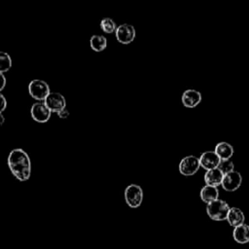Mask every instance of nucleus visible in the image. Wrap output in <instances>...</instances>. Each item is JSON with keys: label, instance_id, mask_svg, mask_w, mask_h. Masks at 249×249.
Masks as SVG:
<instances>
[{"label": "nucleus", "instance_id": "obj_22", "mask_svg": "<svg viewBox=\"0 0 249 249\" xmlns=\"http://www.w3.org/2000/svg\"><path fill=\"white\" fill-rule=\"evenodd\" d=\"M56 114H57L58 118H60V119H66V118L69 116V111H68L66 108H64V109H62L61 111L57 112Z\"/></svg>", "mask_w": 249, "mask_h": 249}, {"label": "nucleus", "instance_id": "obj_14", "mask_svg": "<svg viewBox=\"0 0 249 249\" xmlns=\"http://www.w3.org/2000/svg\"><path fill=\"white\" fill-rule=\"evenodd\" d=\"M213 151L216 153V155L219 157V159L221 160H231V158L232 157V155L234 153V149H233L232 145L230 144L229 142H225V141L217 143Z\"/></svg>", "mask_w": 249, "mask_h": 249}, {"label": "nucleus", "instance_id": "obj_23", "mask_svg": "<svg viewBox=\"0 0 249 249\" xmlns=\"http://www.w3.org/2000/svg\"><path fill=\"white\" fill-rule=\"evenodd\" d=\"M5 86H6V78H5L4 74L0 73V92L5 88Z\"/></svg>", "mask_w": 249, "mask_h": 249}, {"label": "nucleus", "instance_id": "obj_13", "mask_svg": "<svg viewBox=\"0 0 249 249\" xmlns=\"http://www.w3.org/2000/svg\"><path fill=\"white\" fill-rule=\"evenodd\" d=\"M227 221L230 226L235 228L245 222V215L243 211L238 207H231L227 216Z\"/></svg>", "mask_w": 249, "mask_h": 249}, {"label": "nucleus", "instance_id": "obj_20", "mask_svg": "<svg viewBox=\"0 0 249 249\" xmlns=\"http://www.w3.org/2000/svg\"><path fill=\"white\" fill-rule=\"evenodd\" d=\"M218 168L223 172V174H227L230 173L231 171L234 170V164L233 161L231 160H223L220 161Z\"/></svg>", "mask_w": 249, "mask_h": 249}, {"label": "nucleus", "instance_id": "obj_1", "mask_svg": "<svg viewBox=\"0 0 249 249\" xmlns=\"http://www.w3.org/2000/svg\"><path fill=\"white\" fill-rule=\"evenodd\" d=\"M8 166L18 181H27L31 175V160L25 151L20 148L12 150L8 156Z\"/></svg>", "mask_w": 249, "mask_h": 249}, {"label": "nucleus", "instance_id": "obj_9", "mask_svg": "<svg viewBox=\"0 0 249 249\" xmlns=\"http://www.w3.org/2000/svg\"><path fill=\"white\" fill-rule=\"evenodd\" d=\"M31 117L37 123H46L50 120L52 112L46 106L44 101L35 102L30 109Z\"/></svg>", "mask_w": 249, "mask_h": 249}, {"label": "nucleus", "instance_id": "obj_11", "mask_svg": "<svg viewBox=\"0 0 249 249\" xmlns=\"http://www.w3.org/2000/svg\"><path fill=\"white\" fill-rule=\"evenodd\" d=\"M198 160L200 167L204 168L206 171L217 168L221 161L214 151H205L201 153V155L198 157Z\"/></svg>", "mask_w": 249, "mask_h": 249}, {"label": "nucleus", "instance_id": "obj_15", "mask_svg": "<svg viewBox=\"0 0 249 249\" xmlns=\"http://www.w3.org/2000/svg\"><path fill=\"white\" fill-rule=\"evenodd\" d=\"M232 237L237 243H247L249 241V226L244 223L238 227H235L232 231Z\"/></svg>", "mask_w": 249, "mask_h": 249}, {"label": "nucleus", "instance_id": "obj_19", "mask_svg": "<svg viewBox=\"0 0 249 249\" xmlns=\"http://www.w3.org/2000/svg\"><path fill=\"white\" fill-rule=\"evenodd\" d=\"M12 67V58L11 56L5 53L0 51V73L4 74L9 71Z\"/></svg>", "mask_w": 249, "mask_h": 249}, {"label": "nucleus", "instance_id": "obj_21", "mask_svg": "<svg viewBox=\"0 0 249 249\" xmlns=\"http://www.w3.org/2000/svg\"><path fill=\"white\" fill-rule=\"evenodd\" d=\"M7 107V101L5 96L0 92V113H2Z\"/></svg>", "mask_w": 249, "mask_h": 249}, {"label": "nucleus", "instance_id": "obj_8", "mask_svg": "<svg viewBox=\"0 0 249 249\" xmlns=\"http://www.w3.org/2000/svg\"><path fill=\"white\" fill-rule=\"evenodd\" d=\"M44 103L51 112L54 113H57L66 108L65 97L59 92H50L49 95L45 98Z\"/></svg>", "mask_w": 249, "mask_h": 249}, {"label": "nucleus", "instance_id": "obj_18", "mask_svg": "<svg viewBox=\"0 0 249 249\" xmlns=\"http://www.w3.org/2000/svg\"><path fill=\"white\" fill-rule=\"evenodd\" d=\"M100 28L103 32L111 34L116 31L117 24L115 20H113L111 18H104L100 21Z\"/></svg>", "mask_w": 249, "mask_h": 249}, {"label": "nucleus", "instance_id": "obj_24", "mask_svg": "<svg viewBox=\"0 0 249 249\" xmlns=\"http://www.w3.org/2000/svg\"><path fill=\"white\" fill-rule=\"evenodd\" d=\"M4 123H5V117L3 116V114H2V113H0V126H1V125H3V124H4Z\"/></svg>", "mask_w": 249, "mask_h": 249}, {"label": "nucleus", "instance_id": "obj_7", "mask_svg": "<svg viewBox=\"0 0 249 249\" xmlns=\"http://www.w3.org/2000/svg\"><path fill=\"white\" fill-rule=\"evenodd\" d=\"M241 184H242L241 173L239 171L233 170L224 175L221 186L227 192H234L241 186Z\"/></svg>", "mask_w": 249, "mask_h": 249}, {"label": "nucleus", "instance_id": "obj_3", "mask_svg": "<svg viewBox=\"0 0 249 249\" xmlns=\"http://www.w3.org/2000/svg\"><path fill=\"white\" fill-rule=\"evenodd\" d=\"M143 190L137 184H130L124 189L125 203L131 208H137L143 201Z\"/></svg>", "mask_w": 249, "mask_h": 249}, {"label": "nucleus", "instance_id": "obj_16", "mask_svg": "<svg viewBox=\"0 0 249 249\" xmlns=\"http://www.w3.org/2000/svg\"><path fill=\"white\" fill-rule=\"evenodd\" d=\"M200 198L206 204L219 198V190L217 187L205 185L200 190Z\"/></svg>", "mask_w": 249, "mask_h": 249}, {"label": "nucleus", "instance_id": "obj_4", "mask_svg": "<svg viewBox=\"0 0 249 249\" xmlns=\"http://www.w3.org/2000/svg\"><path fill=\"white\" fill-rule=\"evenodd\" d=\"M28 92L30 96L35 100L44 101L51 90L49 85L45 81L34 79L28 85Z\"/></svg>", "mask_w": 249, "mask_h": 249}, {"label": "nucleus", "instance_id": "obj_12", "mask_svg": "<svg viewBox=\"0 0 249 249\" xmlns=\"http://www.w3.org/2000/svg\"><path fill=\"white\" fill-rule=\"evenodd\" d=\"M223 177H224L223 172L217 167V168H214V169L207 170L204 173L203 179H204L205 185L213 186V187H218V186H220L222 184Z\"/></svg>", "mask_w": 249, "mask_h": 249}, {"label": "nucleus", "instance_id": "obj_17", "mask_svg": "<svg viewBox=\"0 0 249 249\" xmlns=\"http://www.w3.org/2000/svg\"><path fill=\"white\" fill-rule=\"evenodd\" d=\"M89 46L94 52H102L107 47V39L103 35H92L89 39Z\"/></svg>", "mask_w": 249, "mask_h": 249}, {"label": "nucleus", "instance_id": "obj_2", "mask_svg": "<svg viewBox=\"0 0 249 249\" xmlns=\"http://www.w3.org/2000/svg\"><path fill=\"white\" fill-rule=\"evenodd\" d=\"M230 208L231 207L227 201L218 198L214 201L207 203L206 213L209 218L214 221H224L227 220Z\"/></svg>", "mask_w": 249, "mask_h": 249}, {"label": "nucleus", "instance_id": "obj_6", "mask_svg": "<svg viewBox=\"0 0 249 249\" xmlns=\"http://www.w3.org/2000/svg\"><path fill=\"white\" fill-rule=\"evenodd\" d=\"M115 36L118 42L124 45H127L134 41L136 37V30L133 25L128 23H123L117 26Z\"/></svg>", "mask_w": 249, "mask_h": 249}, {"label": "nucleus", "instance_id": "obj_10", "mask_svg": "<svg viewBox=\"0 0 249 249\" xmlns=\"http://www.w3.org/2000/svg\"><path fill=\"white\" fill-rule=\"evenodd\" d=\"M202 96L200 91L195 89H188L183 91L181 102L186 108H195L201 102Z\"/></svg>", "mask_w": 249, "mask_h": 249}, {"label": "nucleus", "instance_id": "obj_5", "mask_svg": "<svg viewBox=\"0 0 249 249\" xmlns=\"http://www.w3.org/2000/svg\"><path fill=\"white\" fill-rule=\"evenodd\" d=\"M179 172L184 176L195 175L200 168L198 157L190 155L183 158L179 162Z\"/></svg>", "mask_w": 249, "mask_h": 249}]
</instances>
